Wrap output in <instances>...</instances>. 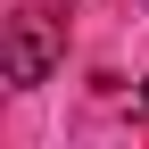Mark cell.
Segmentation results:
<instances>
[{
	"mask_svg": "<svg viewBox=\"0 0 149 149\" xmlns=\"http://www.w3.org/2000/svg\"><path fill=\"white\" fill-rule=\"evenodd\" d=\"M66 58V42H58V25H50L42 8H25V17H8V42H0V83L8 91H33V83H50Z\"/></svg>",
	"mask_w": 149,
	"mask_h": 149,
	"instance_id": "obj_1",
	"label": "cell"
},
{
	"mask_svg": "<svg viewBox=\"0 0 149 149\" xmlns=\"http://www.w3.org/2000/svg\"><path fill=\"white\" fill-rule=\"evenodd\" d=\"M141 108H149V83H141Z\"/></svg>",
	"mask_w": 149,
	"mask_h": 149,
	"instance_id": "obj_2",
	"label": "cell"
}]
</instances>
